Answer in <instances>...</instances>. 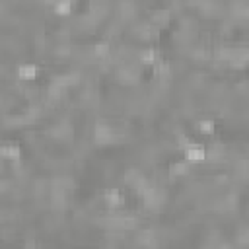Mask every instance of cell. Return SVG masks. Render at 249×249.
I'll list each match as a JSON object with an SVG mask.
<instances>
[{
  "label": "cell",
  "instance_id": "cell-1",
  "mask_svg": "<svg viewBox=\"0 0 249 249\" xmlns=\"http://www.w3.org/2000/svg\"><path fill=\"white\" fill-rule=\"evenodd\" d=\"M0 74H10L16 76L21 82H33L39 78V66L35 62H21L14 70H0Z\"/></svg>",
  "mask_w": 249,
  "mask_h": 249
},
{
  "label": "cell",
  "instance_id": "cell-2",
  "mask_svg": "<svg viewBox=\"0 0 249 249\" xmlns=\"http://www.w3.org/2000/svg\"><path fill=\"white\" fill-rule=\"evenodd\" d=\"M101 204L103 208H111V210L121 208L124 204V193L119 187H107L101 193Z\"/></svg>",
  "mask_w": 249,
  "mask_h": 249
},
{
  "label": "cell",
  "instance_id": "cell-3",
  "mask_svg": "<svg viewBox=\"0 0 249 249\" xmlns=\"http://www.w3.org/2000/svg\"><path fill=\"white\" fill-rule=\"evenodd\" d=\"M183 158L191 163V165H196V163H202L206 160V146L202 142H191L185 150H183Z\"/></svg>",
  "mask_w": 249,
  "mask_h": 249
},
{
  "label": "cell",
  "instance_id": "cell-4",
  "mask_svg": "<svg viewBox=\"0 0 249 249\" xmlns=\"http://www.w3.org/2000/svg\"><path fill=\"white\" fill-rule=\"evenodd\" d=\"M23 158V148L18 142H2L0 144V160L19 161Z\"/></svg>",
  "mask_w": 249,
  "mask_h": 249
},
{
  "label": "cell",
  "instance_id": "cell-5",
  "mask_svg": "<svg viewBox=\"0 0 249 249\" xmlns=\"http://www.w3.org/2000/svg\"><path fill=\"white\" fill-rule=\"evenodd\" d=\"M189 167H191V163H189L185 158L171 161V163H169V175H171V179H181V177H185V175L189 173Z\"/></svg>",
  "mask_w": 249,
  "mask_h": 249
},
{
  "label": "cell",
  "instance_id": "cell-6",
  "mask_svg": "<svg viewBox=\"0 0 249 249\" xmlns=\"http://www.w3.org/2000/svg\"><path fill=\"white\" fill-rule=\"evenodd\" d=\"M53 14L54 16H60V18H66L74 12V0H56L53 6H51Z\"/></svg>",
  "mask_w": 249,
  "mask_h": 249
},
{
  "label": "cell",
  "instance_id": "cell-7",
  "mask_svg": "<svg viewBox=\"0 0 249 249\" xmlns=\"http://www.w3.org/2000/svg\"><path fill=\"white\" fill-rule=\"evenodd\" d=\"M196 132L202 134V138L212 136V134L216 132V123H214L212 119H208V117L198 119V121H196Z\"/></svg>",
  "mask_w": 249,
  "mask_h": 249
}]
</instances>
